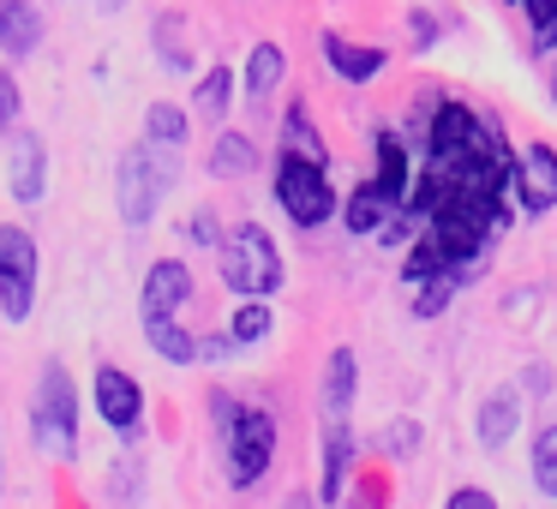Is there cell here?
<instances>
[{"label": "cell", "mask_w": 557, "mask_h": 509, "mask_svg": "<svg viewBox=\"0 0 557 509\" xmlns=\"http://www.w3.org/2000/svg\"><path fill=\"white\" fill-rule=\"evenodd\" d=\"M169 30H174V18H157V54L174 66V73H193V54H186V42L169 37Z\"/></svg>", "instance_id": "28"}, {"label": "cell", "mask_w": 557, "mask_h": 509, "mask_svg": "<svg viewBox=\"0 0 557 509\" xmlns=\"http://www.w3.org/2000/svg\"><path fill=\"white\" fill-rule=\"evenodd\" d=\"M42 193H49V145L18 126L13 133V198L18 204H37Z\"/></svg>", "instance_id": "10"}, {"label": "cell", "mask_w": 557, "mask_h": 509, "mask_svg": "<svg viewBox=\"0 0 557 509\" xmlns=\"http://www.w3.org/2000/svg\"><path fill=\"white\" fill-rule=\"evenodd\" d=\"M408 150H401V138L396 133H377V186H384L396 204H408V193H413V181H408Z\"/></svg>", "instance_id": "18"}, {"label": "cell", "mask_w": 557, "mask_h": 509, "mask_svg": "<svg viewBox=\"0 0 557 509\" xmlns=\"http://www.w3.org/2000/svg\"><path fill=\"white\" fill-rule=\"evenodd\" d=\"M37 270H42V252L30 240V228L0 222V318L7 324H25L30 318V306H37Z\"/></svg>", "instance_id": "6"}, {"label": "cell", "mask_w": 557, "mask_h": 509, "mask_svg": "<svg viewBox=\"0 0 557 509\" xmlns=\"http://www.w3.org/2000/svg\"><path fill=\"white\" fill-rule=\"evenodd\" d=\"M384 444H389V456H408V449H413V444H420V425H408V420H396V425H389V437H384Z\"/></svg>", "instance_id": "31"}, {"label": "cell", "mask_w": 557, "mask_h": 509, "mask_svg": "<svg viewBox=\"0 0 557 509\" xmlns=\"http://www.w3.org/2000/svg\"><path fill=\"white\" fill-rule=\"evenodd\" d=\"M516 204L528 216H545L557 204V150L552 145H528L516 157Z\"/></svg>", "instance_id": "9"}, {"label": "cell", "mask_w": 557, "mask_h": 509, "mask_svg": "<svg viewBox=\"0 0 557 509\" xmlns=\"http://www.w3.org/2000/svg\"><path fill=\"white\" fill-rule=\"evenodd\" d=\"M0 49L13 54V61L42 49V13L30 0H0Z\"/></svg>", "instance_id": "13"}, {"label": "cell", "mask_w": 557, "mask_h": 509, "mask_svg": "<svg viewBox=\"0 0 557 509\" xmlns=\"http://www.w3.org/2000/svg\"><path fill=\"white\" fill-rule=\"evenodd\" d=\"M0 133H18V85L7 66H0Z\"/></svg>", "instance_id": "29"}, {"label": "cell", "mask_w": 557, "mask_h": 509, "mask_svg": "<svg viewBox=\"0 0 557 509\" xmlns=\"http://www.w3.org/2000/svg\"><path fill=\"white\" fill-rule=\"evenodd\" d=\"M169 174H174V157H162V150H150L145 138H138V145L121 157V174H114V204H121V222L145 228V222L157 216L162 193H169Z\"/></svg>", "instance_id": "4"}, {"label": "cell", "mask_w": 557, "mask_h": 509, "mask_svg": "<svg viewBox=\"0 0 557 509\" xmlns=\"http://www.w3.org/2000/svg\"><path fill=\"white\" fill-rule=\"evenodd\" d=\"M90 401H97L102 425H109L114 437L145 432V389H138L133 372H121V365H97V377H90Z\"/></svg>", "instance_id": "7"}, {"label": "cell", "mask_w": 557, "mask_h": 509, "mask_svg": "<svg viewBox=\"0 0 557 509\" xmlns=\"http://www.w3.org/2000/svg\"><path fill=\"white\" fill-rule=\"evenodd\" d=\"M521 432V389H492L485 396V408H480V444L485 449H504L509 437Z\"/></svg>", "instance_id": "15"}, {"label": "cell", "mask_w": 557, "mask_h": 509, "mask_svg": "<svg viewBox=\"0 0 557 509\" xmlns=\"http://www.w3.org/2000/svg\"><path fill=\"white\" fill-rule=\"evenodd\" d=\"M348 468H354V425H324V480H318V497H324V504L342 497Z\"/></svg>", "instance_id": "16"}, {"label": "cell", "mask_w": 557, "mask_h": 509, "mask_svg": "<svg viewBox=\"0 0 557 509\" xmlns=\"http://www.w3.org/2000/svg\"><path fill=\"white\" fill-rule=\"evenodd\" d=\"M252 169H258L252 138H240V133H216V145H210V174H216V181H240V174H252Z\"/></svg>", "instance_id": "20"}, {"label": "cell", "mask_w": 557, "mask_h": 509, "mask_svg": "<svg viewBox=\"0 0 557 509\" xmlns=\"http://www.w3.org/2000/svg\"><path fill=\"white\" fill-rule=\"evenodd\" d=\"M552 102H557V73H552Z\"/></svg>", "instance_id": "35"}, {"label": "cell", "mask_w": 557, "mask_h": 509, "mask_svg": "<svg viewBox=\"0 0 557 509\" xmlns=\"http://www.w3.org/2000/svg\"><path fill=\"white\" fill-rule=\"evenodd\" d=\"M30 437L54 461L78 456V384L66 377V365H42L37 396H30Z\"/></svg>", "instance_id": "3"}, {"label": "cell", "mask_w": 557, "mask_h": 509, "mask_svg": "<svg viewBox=\"0 0 557 509\" xmlns=\"http://www.w3.org/2000/svg\"><path fill=\"white\" fill-rule=\"evenodd\" d=\"M186 300H193V270L181 258H162V264H150L145 288H138V318L145 324H169V318L186 312Z\"/></svg>", "instance_id": "8"}, {"label": "cell", "mask_w": 557, "mask_h": 509, "mask_svg": "<svg viewBox=\"0 0 557 509\" xmlns=\"http://www.w3.org/2000/svg\"><path fill=\"white\" fill-rule=\"evenodd\" d=\"M282 150H288V157L318 162V169H330V150H324V138H318V126L306 121V109H300V102L288 109V126H282Z\"/></svg>", "instance_id": "22"}, {"label": "cell", "mask_w": 557, "mask_h": 509, "mask_svg": "<svg viewBox=\"0 0 557 509\" xmlns=\"http://www.w3.org/2000/svg\"><path fill=\"white\" fill-rule=\"evenodd\" d=\"M288 509H312V497H288Z\"/></svg>", "instance_id": "33"}, {"label": "cell", "mask_w": 557, "mask_h": 509, "mask_svg": "<svg viewBox=\"0 0 557 509\" xmlns=\"http://www.w3.org/2000/svg\"><path fill=\"white\" fill-rule=\"evenodd\" d=\"M145 145L162 150V157H181V150H186V109H174V102H150Z\"/></svg>", "instance_id": "17"}, {"label": "cell", "mask_w": 557, "mask_h": 509, "mask_svg": "<svg viewBox=\"0 0 557 509\" xmlns=\"http://www.w3.org/2000/svg\"><path fill=\"white\" fill-rule=\"evenodd\" d=\"M324 61L336 78H348V85H372L377 73H384L389 54L384 49H366V42H348L342 30H324Z\"/></svg>", "instance_id": "12"}, {"label": "cell", "mask_w": 557, "mask_h": 509, "mask_svg": "<svg viewBox=\"0 0 557 509\" xmlns=\"http://www.w3.org/2000/svg\"><path fill=\"white\" fill-rule=\"evenodd\" d=\"M282 78H288V54H282L276 42H258L252 61H246V97H270Z\"/></svg>", "instance_id": "21"}, {"label": "cell", "mask_w": 557, "mask_h": 509, "mask_svg": "<svg viewBox=\"0 0 557 509\" xmlns=\"http://www.w3.org/2000/svg\"><path fill=\"white\" fill-rule=\"evenodd\" d=\"M528 18H533V49L552 54L557 49V0H528Z\"/></svg>", "instance_id": "26"}, {"label": "cell", "mask_w": 557, "mask_h": 509, "mask_svg": "<svg viewBox=\"0 0 557 509\" xmlns=\"http://www.w3.org/2000/svg\"><path fill=\"white\" fill-rule=\"evenodd\" d=\"M528 473H533V485H540V497H557V425H545V432L533 437Z\"/></svg>", "instance_id": "24"}, {"label": "cell", "mask_w": 557, "mask_h": 509, "mask_svg": "<svg viewBox=\"0 0 557 509\" xmlns=\"http://www.w3.org/2000/svg\"><path fill=\"white\" fill-rule=\"evenodd\" d=\"M216 264L240 300H264V294L282 288V252L264 222H234V234L216 246Z\"/></svg>", "instance_id": "2"}, {"label": "cell", "mask_w": 557, "mask_h": 509, "mask_svg": "<svg viewBox=\"0 0 557 509\" xmlns=\"http://www.w3.org/2000/svg\"><path fill=\"white\" fill-rule=\"evenodd\" d=\"M97 7H102V13H121V7H126V0H97Z\"/></svg>", "instance_id": "32"}, {"label": "cell", "mask_w": 557, "mask_h": 509, "mask_svg": "<svg viewBox=\"0 0 557 509\" xmlns=\"http://www.w3.org/2000/svg\"><path fill=\"white\" fill-rule=\"evenodd\" d=\"M456 288H461L456 276H437V282H425V288H420V300H413V318H437V312L449 306V294H456Z\"/></svg>", "instance_id": "27"}, {"label": "cell", "mask_w": 557, "mask_h": 509, "mask_svg": "<svg viewBox=\"0 0 557 509\" xmlns=\"http://www.w3.org/2000/svg\"><path fill=\"white\" fill-rule=\"evenodd\" d=\"M234 102V73L228 66H210L205 78H198V114H210V121H222Z\"/></svg>", "instance_id": "25"}, {"label": "cell", "mask_w": 557, "mask_h": 509, "mask_svg": "<svg viewBox=\"0 0 557 509\" xmlns=\"http://www.w3.org/2000/svg\"><path fill=\"white\" fill-rule=\"evenodd\" d=\"M145 342H150V353L169 360V365H198V336L181 324V318H169V324H145Z\"/></svg>", "instance_id": "19"}, {"label": "cell", "mask_w": 557, "mask_h": 509, "mask_svg": "<svg viewBox=\"0 0 557 509\" xmlns=\"http://www.w3.org/2000/svg\"><path fill=\"white\" fill-rule=\"evenodd\" d=\"M0 480H7V437H0Z\"/></svg>", "instance_id": "34"}, {"label": "cell", "mask_w": 557, "mask_h": 509, "mask_svg": "<svg viewBox=\"0 0 557 509\" xmlns=\"http://www.w3.org/2000/svg\"><path fill=\"white\" fill-rule=\"evenodd\" d=\"M216 432H222V480L234 492H252L276 461V420L252 401L216 396Z\"/></svg>", "instance_id": "1"}, {"label": "cell", "mask_w": 557, "mask_h": 509, "mask_svg": "<svg viewBox=\"0 0 557 509\" xmlns=\"http://www.w3.org/2000/svg\"><path fill=\"white\" fill-rule=\"evenodd\" d=\"M444 509H497V497L485 492V485H456V492L444 497Z\"/></svg>", "instance_id": "30"}, {"label": "cell", "mask_w": 557, "mask_h": 509, "mask_svg": "<svg viewBox=\"0 0 557 509\" xmlns=\"http://www.w3.org/2000/svg\"><path fill=\"white\" fill-rule=\"evenodd\" d=\"M342 216H348V234H360V240H366V234H389V222L401 216V204L377 181H360L348 193V210H342Z\"/></svg>", "instance_id": "11"}, {"label": "cell", "mask_w": 557, "mask_h": 509, "mask_svg": "<svg viewBox=\"0 0 557 509\" xmlns=\"http://www.w3.org/2000/svg\"><path fill=\"white\" fill-rule=\"evenodd\" d=\"M354 377H360L354 348H336L324 360V425H348V413H354Z\"/></svg>", "instance_id": "14"}, {"label": "cell", "mask_w": 557, "mask_h": 509, "mask_svg": "<svg viewBox=\"0 0 557 509\" xmlns=\"http://www.w3.org/2000/svg\"><path fill=\"white\" fill-rule=\"evenodd\" d=\"M276 204L288 210L294 228H318V222L336 216V186H330V174L318 162L276 150Z\"/></svg>", "instance_id": "5"}, {"label": "cell", "mask_w": 557, "mask_h": 509, "mask_svg": "<svg viewBox=\"0 0 557 509\" xmlns=\"http://www.w3.org/2000/svg\"><path fill=\"white\" fill-rule=\"evenodd\" d=\"M270 330H276V312H270V300H240L228 318V336L234 348H252V342H264Z\"/></svg>", "instance_id": "23"}]
</instances>
